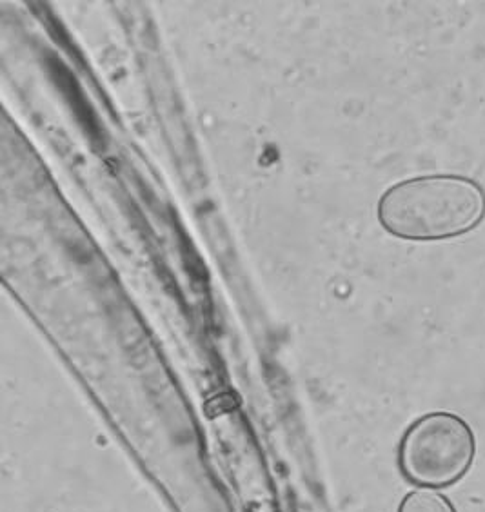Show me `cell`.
Wrapping results in <instances>:
<instances>
[{"instance_id": "cell-1", "label": "cell", "mask_w": 485, "mask_h": 512, "mask_svg": "<svg viewBox=\"0 0 485 512\" xmlns=\"http://www.w3.org/2000/svg\"><path fill=\"white\" fill-rule=\"evenodd\" d=\"M378 222L411 242H442L475 231L485 218V191L475 178L436 173L407 178L378 200Z\"/></svg>"}, {"instance_id": "cell-2", "label": "cell", "mask_w": 485, "mask_h": 512, "mask_svg": "<svg viewBox=\"0 0 485 512\" xmlns=\"http://www.w3.org/2000/svg\"><path fill=\"white\" fill-rule=\"evenodd\" d=\"M473 429L464 418L436 411L418 418L400 444V469L420 487H449L469 471L475 460Z\"/></svg>"}, {"instance_id": "cell-3", "label": "cell", "mask_w": 485, "mask_h": 512, "mask_svg": "<svg viewBox=\"0 0 485 512\" xmlns=\"http://www.w3.org/2000/svg\"><path fill=\"white\" fill-rule=\"evenodd\" d=\"M398 512H456L446 496L435 491H413L400 503Z\"/></svg>"}]
</instances>
